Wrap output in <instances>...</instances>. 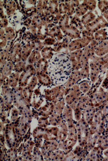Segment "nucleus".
<instances>
[{
    "label": "nucleus",
    "mask_w": 108,
    "mask_h": 161,
    "mask_svg": "<svg viewBox=\"0 0 108 161\" xmlns=\"http://www.w3.org/2000/svg\"><path fill=\"white\" fill-rule=\"evenodd\" d=\"M71 71V62L65 54L54 55L48 64V74L55 84L59 85L66 82Z\"/></svg>",
    "instance_id": "nucleus-1"
}]
</instances>
